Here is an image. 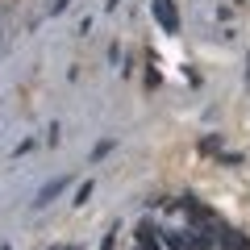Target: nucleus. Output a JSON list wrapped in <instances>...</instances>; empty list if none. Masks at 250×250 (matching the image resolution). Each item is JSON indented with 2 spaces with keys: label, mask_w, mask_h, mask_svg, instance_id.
<instances>
[{
  "label": "nucleus",
  "mask_w": 250,
  "mask_h": 250,
  "mask_svg": "<svg viewBox=\"0 0 250 250\" xmlns=\"http://www.w3.org/2000/svg\"><path fill=\"white\" fill-rule=\"evenodd\" d=\"M154 17H159V25L167 29V34H179V17H175V4L171 0H150Z\"/></svg>",
  "instance_id": "obj_1"
},
{
  "label": "nucleus",
  "mask_w": 250,
  "mask_h": 250,
  "mask_svg": "<svg viewBox=\"0 0 250 250\" xmlns=\"http://www.w3.org/2000/svg\"><path fill=\"white\" fill-rule=\"evenodd\" d=\"M113 233H117V229H113ZM113 233H108V238L100 242V250H113Z\"/></svg>",
  "instance_id": "obj_6"
},
{
  "label": "nucleus",
  "mask_w": 250,
  "mask_h": 250,
  "mask_svg": "<svg viewBox=\"0 0 250 250\" xmlns=\"http://www.w3.org/2000/svg\"><path fill=\"white\" fill-rule=\"evenodd\" d=\"M67 4H71V0H54V4H50V17H59V13L67 9Z\"/></svg>",
  "instance_id": "obj_5"
},
{
  "label": "nucleus",
  "mask_w": 250,
  "mask_h": 250,
  "mask_svg": "<svg viewBox=\"0 0 250 250\" xmlns=\"http://www.w3.org/2000/svg\"><path fill=\"white\" fill-rule=\"evenodd\" d=\"M54 250H75V246H54Z\"/></svg>",
  "instance_id": "obj_7"
},
{
  "label": "nucleus",
  "mask_w": 250,
  "mask_h": 250,
  "mask_svg": "<svg viewBox=\"0 0 250 250\" xmlns=\"http://www.w3.org/2000/svg\"><path fill=\"white\" fill-rule=\"evenodd\" d=\"M108 150H113V138H108V142H100V146H96V150H92V159H104V154H108Z\"/></svg>",
  "instance_id": "obj_4"
},
{
  "label": "nucleus",
  "mask_w": 250,
  "mask_h": 250,
  "mask_svg": "<svg viewBox=\"0 0 250 250\" xmlns=\"http://www.w3.org/2000/svg\"><path fill=\"white\" fill-rule=\"evenodd\" d=\"M67 184H71V179H50V184H46L42 192H38V200H34V208H46V205H50L54 196H62V192H67Z\"/></svg>",
  "instance_id": "obj_2"
},
{
  "label": "nucleus",
  "mask_w": 250,
  "mask_h": 250,
  "mask_svg": "<svg viewBox=\"0 0 250 250\" xmlns=\"http://www.w3.org/2000/svg\"><path fill=\"white\" fill-rule=\"evenodd\" d=\"M88 196H92V179H83V184L75 188V205L83 208V205H88Z\"/></svg>",
  "instance_id": "obj_3"
}]
</instances>
